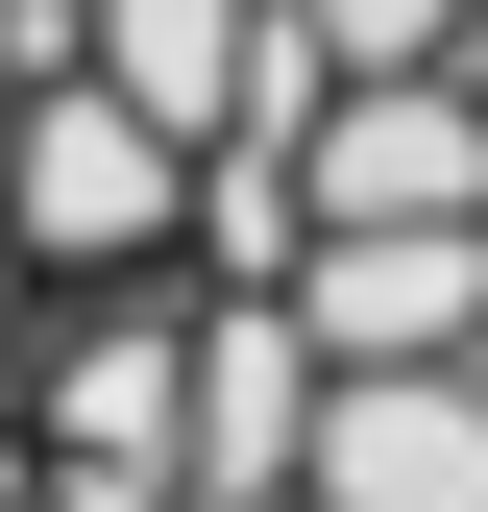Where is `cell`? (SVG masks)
Wrapping results in <instances>:
<instances>
[{"label": "cell", "mask_w": 488, "mask_h": 512, "mask_svg": "<svg viewBox=\"0 0 488 512\" xmlns=\"http://www.w3.org/2000/svg\"><path fill=\"white\" fill-rule=\"evenodd\" d=\"M293 25H318V74H464L488 0H293Z\"/></svg>", "instance_id": "cell-9"}, {"label": "cell", "mask_w": 488, "mask_h": 512, "mask_svg": "<svg viewBox=\"0 0 488 512\" xmlns=\"http://www.w3.org/2000/svg\"><path fill=\"white\" fill-rule=\"evenodd\" d=\"M25 464L49 512H196V293H49Z\"/></svg>", "instance_id": "cell-1"}, {"label": "cell", "mask_w": 488, "mask_h": 512, "mask_svg": "<svg viewBox=\"0 0 488 512\" xmlns=\"http://www.w3.org/2000/svg\"><path fill=\"white\" fill-rule=\"evenodd\" d=\"M0 244L49 293H147L196 244V147H171L122 74H25V171H0Z\"/></svg>", "instance_id": "cell-2"}, {"label": "cell", "mask_w": 488, "mask_h": 512, "mask_svg": "<svg viewBox=\"0 0 488 512\" xmlns=\"http://www.w3.org/2000/svg\"><path fill=\"white\" fill-rule=\"evenodd\" d=\"M196 269L220 293H293V269H318V171H293V147H196Z\"/></svg>", "instance_id": "cell-8"}, {"label": "cell", "mask_w": 488, "mask_h": 512, "mask_svg": "<svg viewBox=\"0 0 488 512\" xmlns=\"http://www.w3.org/2000/svg\"><path fill=\"white\" fill-rule=\"evenodd\" d=\"M25 342H49V269L0 244V415H25Z\"/></svg>", "instance_id": "cell-10"}, {"label": "cell", "mask_w": 488, "mask_h": 512, "mask_svg": "<svg viewBox=\"0 0 488 512\" xmlns=\"http://www.w3.org/2000/svg\"><path fill=\"white\" fill-rule=\"evenodd\" d=\"M0 171H25V74H0Z\"/></svg>", "instance_id": "cell-11"}, {"label": "cell", "mask_w": 488, "mask_h": 512, "mask_svg": "<svg viewBox=\"0 0 488 512\" xmlns=\"http://www.w3.org/2000/svg\"><path fill=\"white\" fill-rule=\"evenodd\" d=\"M318 317L293 293H196V512H293L318 488Z\"/></svg>", "instance_id": "cell-3"}, {"label": "cell", "mask_w": 488, "mask_h": 512, "mask_svg": "<svg viewBox=\"0 0 488 512\" xmlns=\"http://www.w3.org/2000/svg\"><path fill=\"white\" fill-rule=\"evenodd\" d=\"M293 512H488V366H342Z\"/></svg>", "instance_id": "cell-6"}, {"label": "cell", "mask_w": 488, "mask_h": 512, "mask_svg": "<svg viewBox=\"0 0 488 512\" xmlns=\"http://www.w3.org/2000/svg\"><path fill=\"white\" fill-rule=\"evenodd\" d=\"M74 49L171 122V147H220V122H244V74H269V0H74Z\"/></svg>", "instance_id": "cell-7"}, {"label": "cell", "mask_w": 488, "mask_h": 512, "mask_svg": "<svg viewBox=\"0 0 488 512\" xmlns=\"http://www.w3.org/2000/svg\"><path fill=\"white\" fill-rule=\"evenodd\" d=\"M293 171L318 220H488V74H342Z\"/></svg>", "instance_id": "cell-5"}, {"label": "cell", "mask_w": 488, "mask_h": 512, "mask_svg": "<svg viewBox=\"0 0 488 512\" xmlns=\"http://www.w3.org/2000/svg\"><path fill=\"white\" fill-rule=\"evenodd\" d=\"M318 366H488V220H318Z\"/></svg>", "instance_id": "cell-4"}]
</instances>
